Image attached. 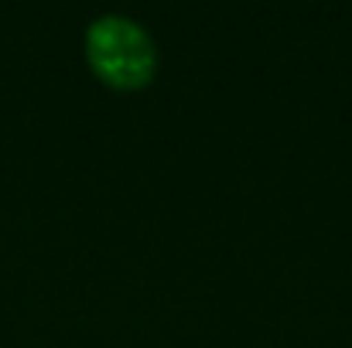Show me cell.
I'll return each instance as SVG.
<instances>
[{
  "mask_svg": "<svg viewBox=\"0 0 352 348\" xmlns=\"http://www.w3.org/2000/svg\"><path fill=\"white\" fill-rule=\"evenodd\" d=\"M86 48H89V58H93L96 72L107 76L117 86H137V82H144L151 76L154 62H157V51H154L151 34L137 21L120 17V14L100 17L89 27Z\"/></svg>",
  "mask_w": 352,
  "mask_h": 348,
  "instance_id": "cell-1",
  "label": "cell"
}]
</instances>
